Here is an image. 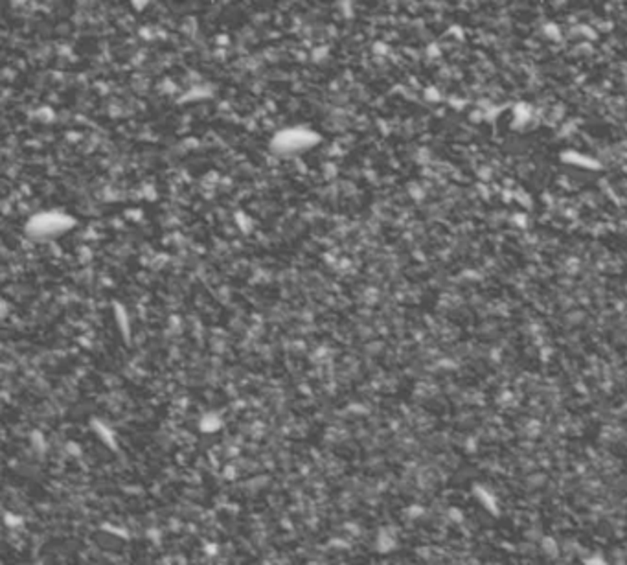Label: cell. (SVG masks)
Masks as SVG:
<instances>
[{
	"label": "cell",
	"instance_id": "6da1fadb",
	"mask_svg": "<svg viewBox=\"0 0 627 565\" xmlns=\"http://www.w3.org/2000/svg\"><path fill=\"white\" fill-rule=\"evenodd\" d=\"M320 142V136L307 128H285L276 133L270 141V149L275 153L289 157V155L304 153L307 149L315 148Z\"/></svg>",
	"mask_w": 627,
	"mask_h": 565
},
{
	"label": "cell",
	"instance_id": "7a4b0ae2",
	"mask_svg": "<svg viewBox=\"0 0 627 565\" xmlns=\"http://www.w3.org/2000/svg\"><path fill=\"white\" fill-rule=\"evenodd\" d=\"M70 227H72V221L65 215L43 214L31 219V223L28 225V233L34 236H56Z\"/></svg>",
	"mask_w": 627,
	"mask_h": 565
},
{
	"label": "cell",
	"instance_id": "3957f363",
	"mask_svg": "<svg viewBox=\"0 0 627 565\" xmlns=\"http://www.w3.org/2000/svg\"><path fill=\"white\" fill-rule=\"evenodd\" d=\"M149 2H151V0H131V4L135 6V8H146Z\"/></svg>",
	"mask_w": 627,
	"mask_h": 565
}]
</instances>
